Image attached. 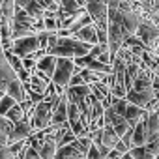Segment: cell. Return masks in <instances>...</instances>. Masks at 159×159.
I'll return each mask as SVG.
<instances>
[{
	"label": "cell",
	"mask_w": 159,
	"mask_h": 159,
	"mask_svg": "<svg viewBox=\"0 0 159 159\" xmlns=\"http://www.w3.org/2000/svg\"><path fill=\"white\" fill-rule=\"evenodd\" d=\"M92 51V45L88 43H83V41H79L75 38H60L58 36V45L49 52L56 58H83V56H88Z\"/></svg>",
	"instance_id": "1"
},
{
	"label": "cell",
	"mask_w": 159,
	"mask_h": 159,
	"mask_svg": "<svg viewBox=\"0 0 159 159\" xmlns=\"http://www.w3.org/2000/svg\"><path fill=\"white\" fill-rule=\"evenodd\" d=\"M62 99V98H60ZM60 101H41L34 107L32 114H30V122H32V127L34 131H45L49 127H52V114H54V109Z\"/></svg>",
	"instance_id": "2"
},
{
	"label": "cell",
	"mask_w": 159,
	"mask_h": 159,
	"mask_svg": "<svg viewBox=\"0 0 159 159\" xmlns=\"http://www.w3.org/2000/svg\"><path fill=\"white\" fill-rule=\"evenodd\" d=\"M83 69L75 66V60L71 58H58V64H56V71H54V77H52V84L66 94V90L69 88V83H71V77L73 75H79Z\"/></svg>",
	"instance_id": "3"
},
{
	"label": "cell",
	"mask_w": 159,
	"mask_h": 159,
	"mask_svg": "<svg viewBox=\"0 0 159 159\" xmlns=\"http://www.w3.org/2000/svg\"><path fill=\"white\" fill-rule=\"evenodd\" d=\"M86 11L92 17V23L96 25L98 30L109 32V6L99 4V2H96V0H88Z\"/></svg>",
	"instance_id": "4"
},
{
	"label": "cell",
	"mask_w": 159,
	"mask_h": 159,
	"mask_svg": "<svg viewBox=\"0 0 159 159\" xmlns=\"http://www.w3.org/2000/svg\"><path fill=\"white\" fill-rule=\"evenodd\" d=\"M41 51V41H39V36H28V38H21V39H15L13 41V54H17L19 58H28L32 56L34 52Z\"/></svg>",
	"instance_id": "5"
},
{
	"label": "cell",
	"mask_w": 159,
	"mask_h": 159,
	"mask_svg": "<svg viewBox=\"0 0 159 159\" xmlns=\"http://www.w3.org/2000/svg\"><path fill=\"white\" fill-rule=\"evenodd\" d=\"M34 133H36V131H34V127H32V122H30V118H26L25 122L17 124V125L13 127V131L10 133V142H8V148H10V146H13V144H17V142L28 140Z\"/></svg>",
	"instance_id": "6"
},
{
	"label": "cell",
	"mask_w": 159,
	"mask_h": 159,
	"mask_svg": "<svg viewBox=\"0 0 159 159\" xmlns=\"http://www.w3.org/2000/svg\"><path fill=\"white\" fill-rule=\"evenodd\" d=\"M67 107H69V101H67V98H66V94H64L62 99H60V103H58L56 109H54V114H52V127H66V125H69Z\"/></svg>",
	"instance_id": "7"
},
{
	"label": "cell",
	"mask_w": 159,
	"mask_h": 159,
	"mask_svg": "<svg viewBox=\"0 0 159 159\" xmlns=\"http://www.w3.org/2000/svg\"><path fill=\"white\" fill-rule=\"evenodd\" d=\"M73 38L79 39V41H83V43H88V45H92V47H94V45H99L96 25H88V26H84L83 30H79Z\"/></svg>",
	"instance_id": "8"
},
{
	"label": "cell",
	"mask_w": 159,
	"mask_h": 159,
	"mask_svg": "<svg viewBox=\"0 0 159 159\" xmlns=\"http://www.w3.org/2000/svg\"><path fill=\"white\" fill-rule=\"evenodd\" d=\"M10 98H13L17 103H25L28 99V94H26V88H25V83H21L19 79L13 81L10 86H8V92H6Z\"/></svg>",
	"instance_id": "9"
},
{
	"label": "cell",
	"mask_w": 159,
	"mask_h": 159,
	"mask_svg": "<svg viewBox=\"0 0 159 159\" xmlns=\"http://www.w3.org/2000/svg\"><path fill=\"white\" fill-rule=\"evenodd\" d=\"M56 64H58V58L52 56V54H47L45 58H41L38 62V69L41 73H45L51 81H52V77H54V71H56Z\"/></svg>",
	"instance_id": "10"
},
{
	"label": "cell",
	"mask_w": 159,
	"mask_h": 159,
	"mask_svg": "<svg viewBox=\"0 0 159 159\" xmlns=\"http://www.w3.org/2000/svg\"><path fill=\"white\" fill-rule=\"evenodd\" d=\"M146 114H148V112H146L144 109H140V107H137V105H131V103H129V105H127V109H125L124 118L131 124V127H135V125H137L144 116H146Z\"/></svg>",
	"instance_id": "11"
},
{
	"label": "cell",
	"mask_w": 159,
	"mask_h": 159,
	"mask_svg": "<svg viewBox=\"0 0 159 159\" xmlns=\"http://www.w3.org/2000/svg\"><path fill=\"white\" fill-rule=\"evenodd\" d=\"M122 139L118 137V133L114 131V127L112 125H109V124H105V127H103V140H101V144L105 146V148H109V150H114L116 148V144L120 142Z\"/></svg>",
	"instance_id": "12"
},
{
	"label": "cell",
	"mask_w": 159,
	"mask_h": 159,
	"mask_svg": "<svg viewBox=\"0 0 159 159\" xmlns=\"http://www.w3.org/2000/svg\"><path fill=\"white\" fill-rule=\"evenodd\" d=\"M146 129H148V139L159 135V111L148 112V116H146Z\"/></svg>",
	"instance_id": "13"
},
{
	"label": "cell",
	"mask_w": 159,
	"mask_h": 159,
	"mask_svg": "<svg viewBox=\"0 0 159 159\" xmlns=\"http://www.w3.org/2000/svg\"><path fill=\"white\" fill-rule=\"evenodd\" d=\"M54 2L60 6V10L62 11H66L67 15H75V13H79L81 10H84L81 4H79V0H54Z\"/></svg>",
	"instance_id": "14"
},
{
	"label": "cell",
	"mask_w": 159,
	"mask_h": 159,
	"mask_svg": "<svg viewBox=\"0 0 159 159\" xmlns=\"http://www.w3.org/2000/svg\"><path fill=\"white\" fill-rule=\"evenodd\" d=\"M6 118H8L13 125H17V124H21V122H25V120L28 118V114H26V112H25V109L17 103V105H15V107L6 114Z\"/></svg>",
	"instance_id": "15"
},
{
	"label": "cell",
	"mask_w": 159,
	"mask_h": 159,
	"mask_svg": "<svg viewBox=\"0 0 159 159\" xmlns=\"http://www.w3.org/2000/svg\"><path fill=\"white\" fill-rule=\"evenodd\" d=\"M45 11H47V10H45L39 2H32V4L26 8V13H28L32 19H36V21L43 19V17H45Z\"/></svg>",
	"instance_id": "16"
},
{
	"label": "cell",
	"mask_w": 159,
	"mask_h": 159,
	"mask_svg": "<svg viewBox=\"0 0 159 159\" xmlns=\"http://www.w3.org/2000/svg\"><path fill=\"white\" fill-rule=\"evenodd\" d=\"M131 152V155H133V159H157L150 150H148V146H140V148H131L129 150Z\"/></svg>",
	"instance_id": "17"
},
{
	"label": "cell",
	"mask_w": 159,
	"mask_h": 159,
	"mask_svg": "<svg viewBox=\"0 0 159 159\" xmlns=\"http://www.w3.org/2000/svg\"><path fill=\"white\" fill-rule=\"evenodd\" d=\"M15 105H17V101L6 94V96H4V99L0 101V116H6V114H8V112L15 107Z\"/></svg>",
	"instance_id": "18"
},
{
	"label": "cell",
	"mask_w": 159,
	"mask_h": 159,
	"mask_svg": "<svg viewBox=\"0 0 159 159\" xmlns=\"http://www.w3.org/2000/svg\"><path fill=\"white\" fill-rule=\"evenodd\" d=\"M8 54V62H10V66L17 71V73H21L25 67H23V58H19L17 54H13V52H6Z\"/></svg>",
	"instance_id": "19"
},
{
	"label": "cell",
	"mask_w": 159,
	"mask_h": 159,
	"mask_svg": "<svg viewBox=\"0 0 159 159\" xmlns=\"http://www.w3.org/2000/svg\"><path fill=\"white\" fill-rule=\"evenodd\" d=\"M45 21V30L47 32H58L60 30V19L58 17H47Z\"/></svg>",
	"instance_id": "20"
},
{
	"label": "cell",
	"mask_w": 159,
	"mask_h": 159,
	"mask_svg": "<svg viewBox=\"0 0 159 159\" xmlns=\"http://www.w3.org/2000/svg\"><path fill=\"white\" fill-rule=\"evenodd\" d=\"M148 150L155 155V157H159V135H155V137H150L148 139Z\"/></svg>",
	"instance_id": "21"
},
{
	"label": "cell",
	"mask_w": 159,
	"mask_h": 159,
	"mask_svg": "<svg viewBox=\"0 0 159 159\" xmlns=\"http://www.w3.org/2000/svg\"><path fill=\"white\" fill-rule=\"evenodd\" d=\"M23 67H25L26 71L34 73V71H36V67H38V62H36L34 58H23Z\"/></svg>",
	"instance_id": "22"
},
{
	"label": "cell",
	"mask_w": 159,
	"mask_h": 159,
	"mask_svg": "<svg viewBox=\"0 0 159 159\" xmlns=\"http://www.w3.org/2000/svg\"><path fill=\"white\" fill-rule=\"evenodd\" d=\"M23 159H41L39 157V152L38 150H34V148H26V152H25V155H23Z\"/></svg>",
	"instance_id": "23"
},
{
	"label": "cell",
	"mask_w": 159,
	"mask_h": 159,
	"mask_svg": "<svg viewBox=\"0 0 159 159\" xmlns=\"http://www.w3.org/2000/svg\"><path fill=\"white\" fill-rule=\"evenodd\" d=\"M86 159H101V153H99V148L96 144H92V148L88 150L86 153Z\"/></svg>",
	"instance_id": "24"
},
{
	"label": "cell",
	"mask_w": 159,
	"mask_h": 159,
	"mask_svg": "<svg viewBox=\"0 0 159 159\" xmlns=\"http://www.w3.org/2000/svg\"><path fill=\"white\" fill-rule=\"evenodd\" d=\"M81 84H86V83H84V79L81 77V73H79V75H73V77H71L69 86H81Z\"/></svg>",
	"instance_id": "25"
},
{
	"label": "cell",
	"mask_w": 159,
	"mask_h": 159,
	"mask_svg": "<svg viewBox=\"0 0 159 159\" xmlns=\"http://www.w3.org/2000/svg\"><path fill=\"white\" fill-rule=\"evenodd\" d=\"M32 2H34V0H15V6H17L19 10H26Z\"/></svg>",
	"instance_id": "26"
},
{
	"label": "cell",
	"mask_w": 159,
	"mask_h": 159,
	"mask_svg": "<svg viewBox=\"0 0 159 159\" xmlns=\"http://www.w3.org/2000/svg\"><path fill=\"white\" fill-rule=\"evenodd\" d=\"M125 153H122V152H118V150H111V153L107 155V159H122Z\"/></svg>",
	"instance_id": "27"
},
{
	"label": "cell",
	"mask_w": 159,
	"mask_h": 159,
	"mask_svg": "<svg viewBox=\"0 0 159 159\" xmlns=\"http://www.w3.org/2000/svg\"><path fill=\"white\" fill-rule=\"evenodd\" d=\"M153 94H155V99L159 103V77H153Z\"/></svg>",
	"instance_id": "28"
},
{
	"label": "cell",
	"mask_w": 159,
	"mask_h": 159,
	"mask_svg": "<svg viewBox=\"0 0 159 159\" xmlns=\"http://www.w3.org/2000/svg\"><path fill=\"white\" fill-rule=\"evenodd\" d=\"M13 153L10 152V148H0V159H10Z\"/></svg>",
	"instance_id": "29"
},
{
	"label": "cell",
	"mask_w": 159,
	"mask_h": 159,
	"mask_svg": "<svg viewBox=\"0 0 159 159\" xmlns=\"http://www.w3.org/2000/svg\"><path fill=\"white\" fill-rule=\"evenodd\" d=\"M122 159H133V155H131V152H127V153H125V155H124Z\"/></svg>",
	"instance_id": "30"
},
{
	"label": "cell",
	"mask_w": 159,
	"mask_h": 159,
	"mask_svg": "<svg viewBox=\"0 0 159 159\" xmlns=\"http://www.w3.org/2000/svg\"><path fill=\"white\" fill-rule=\"evenodd\" d=\"M4 96H6V92H2V90H0V101L4 99Z\"/></svg>",
	"instance_id": "31"
}]
</instances>
